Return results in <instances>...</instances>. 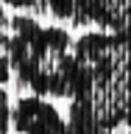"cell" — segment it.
<instances>
[{
    "mask_svg": "<svg viewBox=\"0 0 131 134\" xmlns=\"http://www.w3.org/2000/svg\"><path fill=\"white\" fill-rule=\"evenodd\" d=\"M75 78L67 100L109 131L131 129V31H84L73 42Z\"/></svg>",
    "mask_w": 131,
    "mask_h": 134,
    "instance_id": "cell-1",
    "label": "cell"
},
{
    "mask_svg": "<svg viewBox=\"0 0 131 134\" xmlns=\"http://www.w3.org/2000/svg\"><path fill=\"white\" fill-rule=\"evenodd\" d=\"M73 42L67 28L42 25L36 17L17 11L8 20V62L14 87L42 98H70L75 78Z\"/></svg>",
    "mask_w": 131,
    "mask_h": 134,
    "instance_id": "cell-2",
    "label": "cell"
},
{
    "mask_svg": "<svg viewBox=\"0 0 131 134\" xmlns=\"http://www.w3.org/2000/svg\"><path fill=\"white\" fill-rule=\"evenodd\" d=\"M11 129L14 134H70L67 117L50 98L25 92L11 103Z\"/></svg>",
    "mask_w": 131,
    "mask_h": 134,
    "instance_id": "cell-3",
    "label": "cell"
},
{
    "mask_svg": "<svg viewBox=\"0 0 131 134\" xmlns=\"http://www.w3.org/2000/svg\"><path fill=\"white\" fill-rule=\"evenodd\" d=\"M70 25L98 31H131V0H78Z\"/></svg>",
    "mask_w": 131,
    "mask_h": 134,
    "instance_id": "cell-4",
    "label": "cell"
},
{
    "mask_svg": "<svg viewBox=\"0 0 131 134\" xmlns=\"http://www.w3.org/2000/svg\"><path fill=\"white\" fill-rule=\"evenodd\" d=\"M8 20L6 6L0 3V84L6 87L11 81V62H8Z\"/></svg>",
    "mask_w": 131,
    "mask_h": 134,
    "instance_id": "cell-5",
    "label": "cell"
},
{
    "mask_svg": "<svg viewBox=\"0 0 131 134\" xmlns=\"http://www.w3.org/2000/svg\"><path fill=\"white\" fill-rule=\"evenodd\" d=\"M39 6H42V11H48L59 23H73L78 0H39Z\"/></svg>",
    "mask_w": 131,
    "mask_h": 134,
    "instance_id": "cell-6",
    "label": "cell"
},
{
    "mask_svg": "<svg viewBox=\"0 0 131 134\" xmlns=\"http://www.w3.org/2000/svg\"><path fill=\"white\" fill-rule=\"evenodd\" d=\"M8 129H11V100L6 87L0 84V134H8Z\"/></svg>",
    "mask_w": 131,
    "mask_h": 134,
    "instance_id": "cell-7",
    "label": "cell"
},
{
    "mask_svg": "<svg viewBox=\"0 0 131 134\" xmlns=\"http://www.w3.org/2000/svg\"><path fill=\"white\" fill-rule=\"evenodd\" d=\"M0 3L8 6V8H14V11H36V14L42 11L39 0H0Z\"/></svg>",
    "mask_w": 131,
    "mask_h": 134,
    "instance_id": "cell-8",
    "label": "cell"
},
{
    "mask_svg": "<svg viewBox=\"0 0 131 134\" xmlns=\"http://www.w3.org/2000/svg\"><path fill=\"white\" fill-rule=\"evenodd\" d=\"M123 134H131V129H126V131H123Z\"/></svg>",
    "mask_w": 131,
    "mask_h": 134,
    "instance_id": "cell-9",
    "label": "cell"
}]
</instances>
